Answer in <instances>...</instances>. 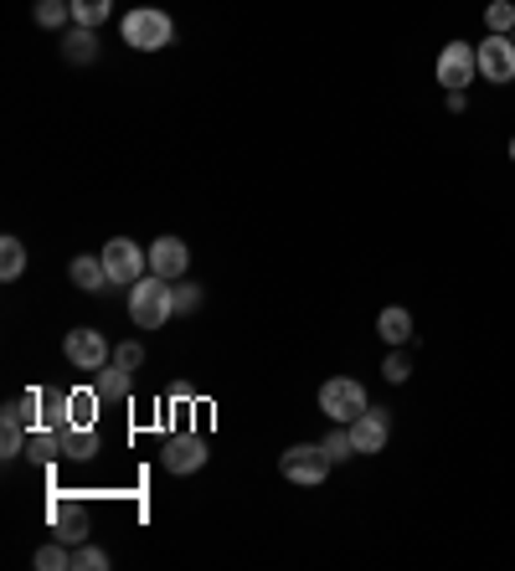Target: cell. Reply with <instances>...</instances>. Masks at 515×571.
Masks as SVG:
<instances>
[{"label":"cell","mask_w":515,"mask_h":571,"mask_svg":"<svg viewBox=\"0 0 515 571\" xmlns=\"http://www.w3.org/2000/svg\"><path fill=\"white\" fill-rule=\"evenodd\" d=\"M176 314V284L160 273H145L140 284H129V320L140 330H160Z\"/></svg>","instance_id":"obj_1"},{"label":"cell","mask_w":515,"mask_h":571,"mask_svg":"<svg viewBox=\"0 0 515 571\" xmlns=\"http://www.w3.org/2000/svg\"><path fill=\"white\" fill-rule=\"evenodd\" d=\"M119 36H124L134 52H160L176 41V21L166 11H155V5H134L124 21H119Z\"/></svg>","instance_id":"obj_2"},{"label":"cell","mask_w":515,"mask_h":571,"mask_svg":"<svg viewBox=\"0 0 515 571\" xmlns=\"http://www.w3.org/2000/svg\"><path fill=\"white\" fill-rule=\"evenodd\" d=\"M98 258H104V269H109L113 288L140 284V278H145V273H149V248H140L134 237H109Z\"/></svg>","instance_id":"obj_3"},{"label":"cell","mask_w":515,"mask_h":571,"mask_svg":"<svg viewBox=\"0 0 515 571\" xmlns=\"http://www.w3.org/2000/svg\"><path fill=\"white\" fill-rule=\"evenodd\" d=\"M367 407H371V396L356 376H331V381L320 386V412H325L331 423H356Z\"/></svg>","instance_id":"obj_4"},{"label":"cell","mask_w":515,"mask_h":571,"mask_svg":"<svg viewBox=\"0 0 515 571\" xmlns=\"http://www.w3.org/2000/svg\"><path fill=\"white\" fill-rule=\"evenodd\" d=\"M331 453H325V443H295V448H284V459H278V474L289 484H325L331 479Z\"/></svg>","instance_id":"obj_5"},{"label":"cell","mask_w":515,"mask_h":571,"mask_svg":"<svg viewBox=\"0 0 515 571\" xmlns=\"http://www.w3.org/2000/svg\"><path fill=\"white\" fill-rule=\"evenodd\" d=\"M433 72H439L443 93H464L479 78V47H475V41H443L439 68H433Z\"/></svg>","instance_id":"obj_6"},{"label":"cell","mask_w":515,"mask_h":571,"mask_svg":"<svg viewBox=\"0 0 515 571\" xmlns=\"http://www.w3.org/2000/svg\"><path fill=\"white\" fill-rule=\"evenodd\" d=\"M62 356H68L73 371H104V366L113 360V345L104 340V330L77 324V330H68V340H62Z\"/></svg>","instance_id":"obj_7"},{"label":"cell","mask_w":515,"mask_h":571,"mask_svg":"<svg viewBox=\"0 0 515 571\" xmlns=\"http://www.w3.org/2000/svg\"><path fill=\"white\" fill-rule=\"evenodd\" d=\"M479 78H484V83H495V88L515 83V41H511V36L484 32V41H479Z\"/></svg>","instance_id":"obj_8"},{"label":"cell","mask_w":515,"mask_h":571,"mask_svg":"<svg viewBox=\"0 0 515 571\" xmlns=\"http://www.w3.org/2000/svg\"><path fill=\"white\" fill-rule=\"evenodd\" d=\"M47 525H52V536L62 540V546H83V540H88V510L77 500H68V495H57V500L47 504Z\"/></svg>","instance_id":"obj_9"},{"label":"cell","mask_w":515,"mask_h":571,"mask_svg":"<svg viewBox=\"0 0 515 571\" xmlns=\"http://www.w3.org/2000/svg\"><path fill=\"white\" fill-rule=\"evenodd\" d=\"M350 438H356V453H361V459H376V453L392 443V412L367 407L356 423H350Z\"/></svg>","instance_id":"obj_10"},{"label":"cell","mask_w":515,"mask_h":571,"mask_svg":"<svg viewBox=\"0 0 515 571\" xmlns=\"http://www.w3.org/2000/svg\"><path fill=\"white\" fill-rule=\"evenodd\" d=\"M206 464V438L196 432H170L166 448H160V468L166 474H196Z\"/></svg>","instance_id":"obj_11"},{"label":"cell","mask_w":515,"mask_h":571,"mask_svg":"<svg viewBox=\"0 0 515 571\" xmlns=\"http://www.w3.org/2000/svg\"><path fill=\"white\" fill-rule=\"evenodd\" d=\"M185 269H191V248H185L181 237H155L149 242V273H160V278H185Z\"/></svg>","instance_id":"obj_12"},{"label":"cell","mask_w":515,"mask_h":571,"mask_svg":"<svg viewBox=\"0 0 515 571\" xmlns=\"http://www.w3.org/2000/svg\"><path fill=\"white\" fill-rule=\"evenodd\" d=\"M57 438H62V464H88V459H98V432L83 428V423H68Z\"/></svg>","instance_id":"obj_13"},{"label":"cell","mask_w":515,"mask_h":571,"mask_svg":"<svg viewBox=\"0 0 515 571\" xmlns=\"http://www.w3.org/2000/svg\"><path fill=\"white\" fill-rule=\"evenodd\" d=\"M376 335H382L392 350H397V345H407V340H412V314H407L403 304H386L382 314H376Z\"/></svg>","instance_id":"obj_14"},{"label":"cell","mask_w":515,"mask_h":571,"mask_svg":"<svg viewBox=\"0 0 515 571\" xmlns=\"http://www.w3.org/2000/svg\"><path fill=\"white\" fill-rule=\"evenodd\" d=\"M73 423V412H68V392H37V428H52V432H62Z\"/></svg>","instance_id":"obj_15"},{"label":"cell","mask_w":515,"mask_h":571,"mask_svg":"<svg viewBox=\"0 0 515 571\" xmlns=\"http://www.w3.org/2000/svg\"><path fill=\"white\" fill-rule=\"evenodd\" d=\"M68 278H73V284L83 288V294H104V288H113L109 269H104V258H73Z\"/></svg>","instance_id":"obj_16"},{"label":"cell","mask_w":515,"mask_h":571,"mask_svg":"<svg viewBox=\"0 0 515 571\" xmlns=\"http://www.w3.org/2000/svg\"><path fill=\"white\" fill-rule=\"evenodd\" d=\"M98 381H93V392L104 396V402H124L129 392H134V371H124V366H104V371H93Z\"/></svg>","instance_id":"obj_17"},{"label":"cell","mask_w":515,"mask_h":571,"mask_svg":"<svg viewBox=\"0 0 515 571\" xmlns=\"http://www.w3.org/2000/svg\"><path fill=\"white\" fill-rule=\"evenodd\" d=\"M62 57H68V62H77V68H83V62H93V57H98V36H93V26H73V32L62 36Z\"/></svg>","instance_id":"obj_18"},{"label":"cell","mask_w":515,"mask_h":571,"mask_svg":"<svg viewBox=\"0 0 515 571\" xmlns=\"http://www.w3.org/2000/svg\"><path fill=\"white\" fill-rule=\"evenodd\" d=\"M26 459H32V464H57V459H62V438H57L52 428H32V438H26Z\"/></svg>","instance_id":"obj_19"},{"label":"cell","mask_w":515,"mask_h":571,"mask_svg":"<svg viewBox=\"0 0 515 571\" xmlns=\"http://www.w3.org/2000/svg\"><path fill=\"white\" fill-rule=\"evenodd\" d=\"M32 567H37V571H73V546H62V540L52 536L47 546H37Z\"/></svg>","instance_id":"obj_20"},{"label":"cell","mask_w":515,"mask_h":571,"mask_svg":"<svg viewBox=\"0 0 515 571\" xmlns=\"http://www.w3.org/2000/svg\"><path fill=\"white\" fill-rule=\"evenodd\" d=\"M21 273H26V248H21V237H0V278L16 284Z\"/></svg>","instance_id":"obj_21"},{"label":"cell","mask_w":515,"mask_h":571,"mask_svg":"<svg viewBox=\"0 0 515 571\" xmlns=\"http://www.w3.org/2000/svg\"><path fill=\"white\" fill-rule=\"evenodd\" d=\"M113 16V0H73V26H104Z\"/></svg>","instance_id":"obj_22"},{"label":"cell","mask_w":515,"mask_h":571,"mask_svg":"<svg viewBox=\"0 0 515 571\" xmlns=\"http://www.w3.org/2000/svg\"><path fill=\"white\" fill-rule=\"evenodd\" d=\"M37 26H47V32H57V26H68L73 21V0H37Z\"/></svg>","instance_id":"obj_23"},{"label":"cell","mask_w":515,"mask_h":571,"mask_svg":"<svg viewBox=\"0 0 515 571\" xmlns=\"http://www.w3.org/2000/svg\"><path fill=\"white\" fill-rule=\"evenodd\" d=\"M325 453H331V464H346V459H361L356 453V438H350V423H335L331 438H325Z\"/></svg>","instance_id":"obj_24"},{"label":"cell","mask_w":515,"mask_h":571,"mask_svg":"<svg viewBox=\"0 0 515 571\" xmlns=\"http://www.w3.org/2000/svg\"><path fill=\"white\" fill-rule=\"evenodd\" d=\"M98 407H104L98 392H68V412H73V423H83V428L98 423Z\"/></svg>","instance_id":"obj_25"},{"label":"cell","mask_w":515,"mask_h":571,"mask_svg":"<svg viewBox=\"0 0 515 571\" xmlns=\"http://www.w3.org/2000/svg\"><path fill=\"white\" fill-rule=\"evenodd\" d=\"M484 26L500 36H511L515 32V0H490V5H484Z\"/></svg>","instance_id":"obj_26"},{"label":"cell","mask_w":515,"mask_h":571,"mask_svg":"<svg viewBox=\"0 0 515 571\" xmlns=\"http://www.w3.org/2000/svg\"><path fill=\"white\" fill-rule=\"evenodd\" d=\"M104 567H109V556L98 551V546H88V540L73 546V571H104Z\"/></svg>","instance_id":"obj_27"},{"label":"cell","mask_w":515,"mask_h":571,"mask_svg":"<svg viewBox=\"0 0 515 571\" xmlns=\"http://www.w3.org/2000/svg\"><path fill=\"white\" fill-rule=\"evenodd\" d=\"M113 366H124V371H140V366H145V345H140V340H124V345H113Z\"/></svg>","instance_id":"obj_28"},{"label":"cell","mask_w":515,"mask_h":571,"mask_svg":"<svg viewBox=\"0 0 515 571\" xmlns=\"http://www.w3.org/2000/svg\"><path fill=\"white\" fill-rule=\"evenodd\" d=\"M382 376L386 381H392V386H403L407 376H412V360L403 356V345H397V350H392V356H386V366H382Z\"/></svg>","instance_id":"obj_29"},{"label":"cell","mask_w":515,"mask_h":571,"mask_svg":"<svg viewBox=\"0 0 515 571\" xmlns=\"http://www.w3.org/2000/svg\"><path fill=\"white\" fill-rule=\"evenodd\" d=\"M196 304H202V288L176 278V314H196Z\"/></svg>","instance_id":"obj_30"},{"label":"cell","mask_w":515,"mask_h":571,"mask_svg":"<svg viewBox=\"0 0 515 571\" xmlns=\"http://www.w3.org/2000/svg\"><path fill=\"white\" fill-rule=\"evenodd\" d=\"M170 402H176V407H181V402H191V386H185V381H176V386H170Z\"/></svg>","instance_id":"obj_31"},{"label":"cell","mask_w":515,"mask_h":571,"mask_svg":"<svg viewBox=\"0 0 515 571\" xmlns=\"http://www.w3.org/2000/svg\"><path fill=\"white\" fill-rule=\"evenodd\" d=\"M511 160H515V140H511Z\"/></svg>","instance_id":"obj_32"},{"label":"cell","mask_w":515,"mask_h":571,"mask_svg":"<svg viewBox=\"0 0 515 571\" xmlns=\"http://www.w3.org/2000/svg\"><path fill=\"white\" fill-rule=\"evenodd\" d=\"M511 41H515V32H511Z\"/></svg>","instance_id":"obj_33"}]
</instances>
